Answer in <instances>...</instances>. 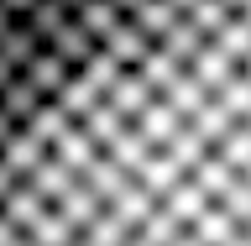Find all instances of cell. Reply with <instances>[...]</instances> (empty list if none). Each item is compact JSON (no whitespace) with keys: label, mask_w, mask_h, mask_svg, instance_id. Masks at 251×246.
<instances>
[{"label":"cell","mask_w":251,"mask_h":246,"mask_svg":"<svg viewBox=\"0 0 251 246\" xmlns=\"http://www.w3.org/2000/svg\"><path fill=\"white\" fill-rule=\"evenodd\" d=\"M31 16H37V5L31 0H0V58L16 47V37L31 27Z\"/></svg>","instance_id":"6da1fadb"}]
</instances>
